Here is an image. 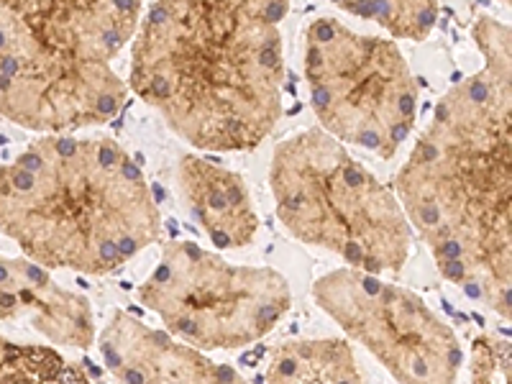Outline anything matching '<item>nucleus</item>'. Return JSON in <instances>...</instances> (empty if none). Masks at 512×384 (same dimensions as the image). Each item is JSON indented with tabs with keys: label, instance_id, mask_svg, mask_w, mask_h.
<instances>
[{
	"label": "nucleus",
	"instance_id": "f257e3e1",
	"mask_svg": "<svg viewBox=\"0 0 512 384\" xmlns=\"http://www.w3.org/2000/svg\"><path fill=\"white\" fill-rule=\"evenodd\" d=\"M482 67L438 100L395 177L436 269L502 318L512 313V31L474 18Z\"/></svg>",
	"mask_w": 512,
	"mask_h": 384
},
{
	"label": "nucleus",
	"instance_id": "f03ea898",
	"mask_svg": "<svg viewBox=\"0 0 512 384\" xmlns=\"http://www.w3.org/2000/svg\"><path fill=\"white\" fill-rule=\"evenodd\" d=\"M290 0H152L131 39L128 90L200 152H251L285 98Z\"/></svg>",
	"mask_w": 512,
	"mask_h": 384
},
{
	"label": "nucleus",
	"instance_id": "7ed1b4c3",
	"mask_svg": "<svg viewBox=\"0 0 512 384\" xmlns=\"http://www.w3.org/2000/svg\"><path fill=\"white\" fill-rule=\"evenodd\" d=\"M0 233L49 272L105 277L157 244L162 213L118 141L47 134L0 162Z\"/></svg>",
	"mask_w": 512,
	"mask_h": 384
},
{
	"label": "nucleus",
	"instance_id": "20e7f679",
	"mask_svg": "<svg viewBox=\"0 0 512 384\" xmlns=\"http://www.w3.org/2000/svg\"><path fill=\"white\" fill-rule=\"evenodd\" d=\"M269 190L292 239L361 272L395 274L408 264L413 228L397 195L326 131L277 144Z\"/></svg>",
	"mask_w": 512,
	"mask_h": 384
},
{
	"label": "nucleus",
	"instance_id": "39448f33",
	"mask_svg": "<svg viewBox=\"0 0 512 384\" xmlns=\"http://www.w3.org/2000/svg\"><path fill=\"white\" fill-rule=\"evenodd\" d=\"M305 80L320 131L341 144L392 159L413 134L420 88L395 39L315 18L305 29Z\"/></svg>",
	"mask_w": 512,
	"mask_h": 384
},
{
	"label": "nucleus",
	"instance_id": "423d86ee",
	"mask_svg": "<svg viewBox=\"0 0 512 384\" xmlns=\"http://www.w3.org/2000/svg\"><path fill=\"white\" fill-rule=\"evenodd\" d=\"M139 300L164 331L200 351H233L262 341L292 308L285 274L233 264L195 241H167Z\"/></svg>",
	"mask_w": 512,
	"mask_h": 384
},
{
	"label": "nucleus",
	"instance_id": "0eeeda50",
	"mask_svg": "<svg viewBox=\"0 0 512 384\" xmlns=\"http://www.w3.org/2000/svg\"><path fill=\"white\" fill-rule=\"evenodd\" d=\"M313 303L397 384L459 382L464 354L454 328L408 287L341 267L313 282Z\"/></svg>",
	"mask_w": 512,
	"mask_h": 384
},
{
	"label": "nucleus",
	"instance_id": "6e6552de",
	"mask_svg": "<svg viewBox=\"0 0 512 384\" xmlns=\"http://www.w3.org/2000/svg\"><path fill=\"white\" fill-rule=\"evenodd\" d=\"M126 100L128 85L108 62L36 49L0 52V116L41 136L105 126Z\"/></svg>",
	"mask_w": 512,
	"mask_h": 384
},
{
	"label": "nucleus",
	"instance_id": "1a4fd4ad",
	"mask_svg": "<svg viewBox=\"0 0 512 384\" xmlns=\"http://www.w3.org/2000/svg\"><path fill=\"white\" fill-rule=\"evenodd\" d=\"M144 0H0V52L36 49L111 64L139 29Z\"/></svg>",
	"mask_w": 512,
	"mask_h": 384
},
{
	"label": "nucleus",
	"instance_id": "9d476101",
	"mask_svg": "<svg viewBox=\"0 0 512 384\" xmlns=\"http://www.w3.org/2000/svg\"><path fill=\"white\" fill-rule=\"evenodd\" d=\"M98 349L105 369L121 384H251L228 364L146 326L126 310H113Z\"/></svg>",
	"mask_w": 512,
	"mask_h": 384
},
{
	"label": "nucleus",
	"instance_id": "9b49d317",
	"mask_svg": "<svg viewBox=\"0 0 512 384\" xmlns=\"http://www.w3.org/2000/svg\"><path fill=\"white\" fill-rule=\"evenodd\" d=\"M177 185L190 216L216 249H246L259 236V216L244 177L200 154H182Z\"/></svg>",
	"mask_w": 512,
	"mask_h": 384
},
{
	"label": "nucleus",
	"instance_id": "f8f14e48",
	"mask_svg": "<svg viewBox=\"0 0 512 384\" xmlns=\"http://www.w3.org/2000/svg\"><path fill=\"white\" fill-rule=\"evenodd\" d=\"M264 384H367L346 338H292L274 346Z\"/></svg>",
	"mask_w": 512,
	"mask_h": 384
},
{
	"label": "nucleus",
	"instance_id": "ddd939ff",
	"mask_svg": "<svg viewBox=\"0 0 512 384\" xmlns=\"http://www.w3.org/2000/svg\"><path fill=\"white\" fill-rule=\"evenodd\" d=\"M0 384H90V377L82 364L52 346L0 336Z\"/></svg>",
	"mask_w": 512,
	"mask_h": 384
},
{
	"label": "nucleus",
	"instance_id": "4468645a",
	"mask_svg": "<svg viewBox=\"0 0 512 384\" xmlns=\"http://www.w3.org/2000/svg\"><path fill=\"white\" fill-rule=\"evenodd\" d=\"M333 6L377 24L395 39L425 41L438 24V0H331Z\"/></svg>",
	"mask_w": 512,
	"mask_h": 384
},
{
	"label": "nucleus",
	"instance_id": "2eb2a0df",
	"mask_svg": "<svg viewBox=\"0 0 512 384\" xmlns=\"http://www.w3.org/2000/svg\"><path fill=\"white\" fill-rule=\"evenodd\" d=\"M466 384H512V344L500 333L474 338Z\"/></svg>",
	"mask_w": 512,
	"mask_h": 384
},
{
	"label": "nucleus",
	"instance_id": "dca6fc26",
	"mask_svg": "<svg viewBox=\"0 0 512 384\" xmlns=\"http://www.w3.org/2000/svg\"><path fill=\"white\" fill-rule=\"evenodd\" d=\"M21 318V308H18L16 297L0 287V320H18Z\"/></svg>",
	"mask_w": 512,
	"mask_h": 384
},
{
	"label": "nucleus",
	"instance_id": "f3484780",
	"mask_svg": "<svg viewBox=\"0 0 512 384\" xmlns=\"http://www.w3.org/2000/svg\"><path fill=\"white\" fill-rule=\"evenodd\" d=\"M505 3H510V0H505Z\"/></svg>",
	"mask_w": 512,
	"mask_h": 384
}]
</instances>
